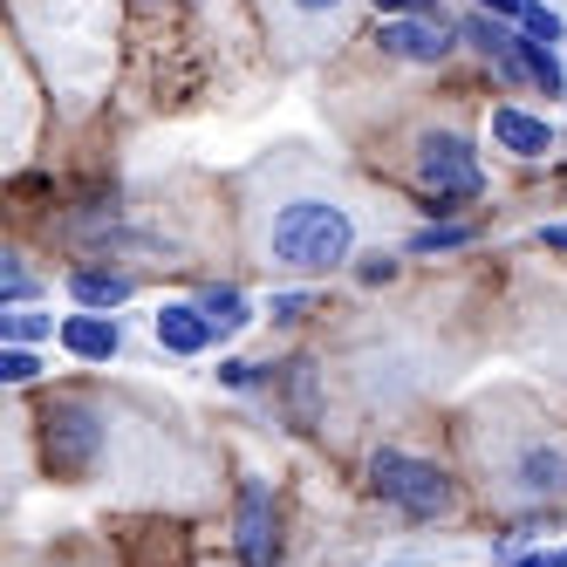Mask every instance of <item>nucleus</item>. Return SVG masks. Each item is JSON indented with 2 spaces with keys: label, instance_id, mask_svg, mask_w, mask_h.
I'll list each match as a JSON object with an SVG mask.
<instances>
[{
  "label": "nucleus",
  "instance_id": "nucleus-19",
  "mask_svg": "<svg viewBox=\"0 0 567 567\" xmlns=\"http://www.w3.org/2000/svg\"><path fill=\"white\" fill-rule=\"evenodd\" d=\"M424 8H437V0H377V14H424Z\"/></svg>",
  "mask_w": 567,
  "mask_h": 567
},
{
  "label": "nucleus",
  "instance_id": "nucleus-5",
  "mask_svg": "<svg viewBox=\"0 0 567 567\" xmlns=\"http://www.w3.org/2000/svg\"><path fill=\"white\" fill-rule=\"evenodd\" d=\"M239 560L247 567H274V547H280V534H274V493H267V478H239Z\"/></svg>",
  "mask_w": 567,
  "mask_h": 567
},
{
  "label": "nucleus",
  "instance_id": "nucleus-10",
  "mask_svg": "<svg viewBox=\"0 0 567 567\" xmlns=\"http://www.w3.org/2000/svg\"><path fill=\"white\" fill-rule=\"evenodd\" d=\"M493 137H499V151H513V157H540V151H554V131L540 124V116H526V110H493Z\"/></svg>",
  "mask_w": 567,
  "mask_h": 567
},
{
  "label": "nucleus",
  "instance_id": "nucleus-7",
  "mask_svg": "<svg viewBox=\"0 0 567 567\" xmlns=\"http://www.w3.org/2000/svg\"><path fill=\"white\" fill-rule=\"evenodd\" d=\"M513 485L526 499H567V458L554 444H526L519 465H513Z\"/></svg>",
  "mask_w": 567,
  "mask_h": 567
},
{
  "label": "nucleus",
  "instance_id": "nucleus-11",
  "mask_svg": "<svg viewBox=\"0 0 567 567\" xmlns=\"http://www.w3.org/2000/svg\"><path fill=\"white\" fill-rule=\"evenodd\" d=\"M69 295L83 308H124L131 301V274H103V267H75L69 274Z\"/></svg>",
  "mask_w": 567,
  "mask_h": 567
},
{
  "label": "nucleus",
  "instance_id": "nucleus-12",
  "mask_svg": "<svg viewBox=\"0 0 567 567\" xmlns=\"http://www.w3.org/2000/svg\"><path fill=\"white\" fill-rule=\"evenodd\" d=\"M519 34H526V28H519ZM519 55H526V83H534V90H547V96H560V90H567V75H560V62H554V49H547V42H534V34H526Z\"/></svg>",
  "mask_w": 567,
  "mask_h": 567
},
{
  "label": "nucleus",
  "instance_id": "nucleus-4",
  "mask_svg": "<svg viewBox=\"0 0 567 567\" xmlns=\"http://www.w3.org/2000/svg\"><path fill=\"white\" fill-rule=\"evenodd\" d=\"M42 424H49V458H55L62 472H83V465L96 458L103 424H96V411H90V403H55V411H49Z\"/></svg>",
  "mask_w": 567,
  "mask_h": 567
},
{
  "label": "nucleus",
  "instance_id": "nucleus-13",
  "mask_svg": "<svg viewBox=\"0 0 567 567\" xmlns=\"http://www.w3.org/2000/svg\"><path fill=\"white\" fill-rule=\"evenodd\" d=\"M213 315V329L233 336V329H247V301H239V288H206V301H198Z\"/></svg>",
  "mask_w": 567,
  "mask_h": 567
},
{
  "label": "nucleus",
  "instance_id": "nucleus-6",
  "mask_svg": "<svg viewBox=\"0 0 567 567\" xmlns=\"http://www.w3.org/2000/svg\"><path fill=\"white\" fill-rule=\"evenodd\" d=\"M383 49L396 62H437L444 49H452V34H444L431 14H396V21H383Z\"/></svg>",
  "mask_w": 567,
  "mask_h": 567
},
{
  "label": "nucleus",
  "instance_id": "nucleus-22",
  "mask_svg": "<svg viewBox=\"0 0 567 567\" xmlns=\"http://www.w3.org/2000/svg\"><path fill=\"white\" fill-rule=\"evenodd\" d=\"M519 567H567V554H526Z\"/></svg>",
  "mask_w": 567,
  "mask_h": 567
},
{
  "label": "nucleus",
  "instance_id": "nucleus-17",
  "mask_svg": "<svg viewBox=\"0 0 567 567\" xmlns=\"http://www.w3.org/2000/svg\"><path fill=\"white\" fill-rule=\"evenodd\" d=\"M34 370H42V362H34V355H28L21 342H14L8 355H0V377H8V383H34Z\"/></svg>",
  "mask_w": 567,
  "mask_h": 567
},
{
  "label": "nucleus",
  "instance_id": "nucleus-1",
  "mask_svg": "<svg viewBox=\"0 0 567 567\" xmlns=\"http://www.w3.org/2000/svg\"><path fill=\"white\" fill-rule=\"evenodd\" d=\"M267 247L280 267H342L349 247H355V226L342 206H329V198H295V206H280L274 213V233H267Z\"/></svg>",
  "mask_w": 567,
  "mask_h": 567
},
{
  "label": "nucleus",
  "instance_id": "nucleus-15",
  "mask_svg": "<svg viewBox=\"0 0 567 567\" xmlns=\"http://www.w3.org/2000/svg\"><path fill=\"white\" fill-rule=\"evenodd\" d=\"M519 28L534 34V42H547V49H554L560 34H567V28H560V14H554V8H534V0H526V14H519Z\"/></svg>",
  "mask_w": 567,
  "mask_h": 567
},
{
  "label": "nucleus",
  "instance_id": "nucleus-23",
  "mask_svg": "<svg viewBox=\"0 0 567 567\" xmlns=\"http://www.w3.org/2000/svg\"><path fill=\"white\" fill-rule=\"evenodd\" d=\"M540 239H547V247H554V254H567V226H547Z\"/></svg>",
  "mask_w": 567,
  "mask_h": 567
},
{
  "label": "nucleus",
  "instance_id": "nucleus-24",
  "mask_svg": "<svg viewBox=\"0 0 567 567\" xmlns=\"http://www.w3.org/2000/svg\"><path fill=\"white\" fill-rule=\"evenodd\" d=\"M295 8H301V14H329V8H336V0H295Z\"/></svg>",
  "mask_w": 567,
  "mask_h": 567
},
{
  "label": "nucleus",
  "instance_id": "nucleus-3",
  "mask_svg": "<svg viewBox=\"0 0 567 567\" xmlns=\"http://www.w3.org/2000/svg\"><path fill=\"white\" fill-rule=\"evenodd\" d=\"M417 178H424V192H437V206H444V198H478V185H485L465 137H424ZM437 206H431V213H437Z\"/></svg>",
  "mask_w": 567,
  "mask_h": 567
},
{
  "label": "nucleus",
  "instance_id": "nucleus-21",
  "mask_svg": "<svg viewBox=\"0 0 567 567\" xmlns=\"http://www.w3.org/2000/svg\"><path fill=\"white\" fill-rule=\"evenodd\" d=\"M478 8H485V14H499V21H519V14H526V0H478Z\"/></svg>",
  "mask_w": 567,
  "mask_h": 567
},
{
  "label": "nucleus",
  "instance_id": "nucleus-20",
  "mask_svg": "<svg viewBox=\"0 0 567 567\" xmlns=\"http://www.w3.org/2000/svg\"><path fill=\"white\" fill-rule=\"evenodd\" d=\"M274 315H280V321H295V315H308V295H274Z\"/></svg>",
  "mask_w": 567,
  "mask_h": 567
},
{
  "label": "nucleus",
  "instance_id": "nucleus-18",
  "mask_svg": "<svg viewBox=\"0 0 567 567\" xmlns=\"http://www.w3.org/2000/svg\"><path fill=\"white\" fill-rule=\"evenodd\" d=\"M28 288H34L28 267H21V260H8V301H28Z\"/></svg>",
  "mask_w": 567,
  "mask_h": 567
},
{
  "label": "nucleus",
  "instance_id": "nucleus-9",
  "mask_svg": "<svg viewBox=\"0 0 567 567\" xmlns=\"http://www.w3.org/2000/svg\"><path fill=\"white\" fill-rule=\"evenodd\" d=\"M116 342H124V329H116L110 315H69V321H62V349L83 355V362H110Z\"/></svg>",
  "mask_w": 567,
  "mask_h": 567
},
{
  "label": "nucleus",
  "instance_id": "nucleus-8",
  "mask_svg": "<svg viewBox=\"0 0 567 567\" xmlns=\"http://www.w3.org/2000/svg\"><path fill=\"white\" fill-rule=\"evenodd\" d=\"M219 329H213V315L206 308H192V301H172L165 315H157V342H165L172 355H198Z\"/></svg>",
  "mask_w": 567,
  "mask_h": 567
},
{
  "label": "nucleus",
  "instance_id": "nucleus-16",
  "mask_svg": "<svg viewBox=\"0 0 567 567\" xmlns=\"http://www.w3.org/2000/svg\"><path fill=\"white\" fill-rule=\"evenodd\" d=\"M465 239H472L465 226H424L411 247H417V254H444V247H465Z\"/></svg>",
  "mask_w": 567,
  "mask_h": 567
},
{
  "label": "nucleus",
  "instance_id": "nucleus-2",
  "mask_svg": "<svg viewBox=\"0 0 567 567\" xmlns=\"http://www.w3.org/2000/svg\"><path fill=\"white\" fill-rule=\"evenodd\" d=\"M370 493L390 499L396 513H411V519L452 513V478H444L431 458H411V452H377L370 458Z\"/></svg>",
  "mask_w": 567,
  "mask_h": 567
},
{
  "label": "nucleus",
  "instance_id": "nucleus-14",
  "mask_svg": "<svg viewBox=\"0 0 567 567\" xmlns=\"http://www.w3.org/2000/svg\"><path fill=\"white\" fill-rule=\"evenodd\" d=\"M0 329H8V342H42L55 321H49V315H34V308H14L8 321H0Z\"/></svg>",
  "mask_w": 567,
  "mask_h": 567
}]
</instances>
